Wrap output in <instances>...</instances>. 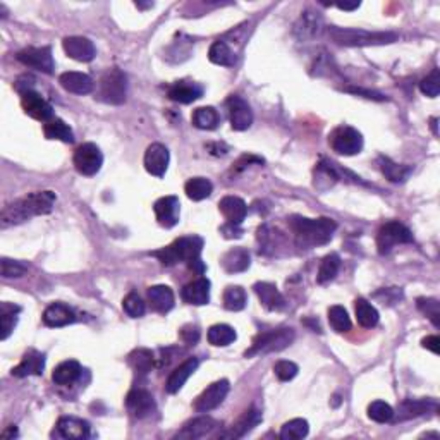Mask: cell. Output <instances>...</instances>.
<instances>
[{
  "mask_svg": "<svg viewBox=\"0 0 440 440\" xmlns=\"http://www.w3.org/2000/svg\"><path fill=\"white\" fill-rule=\"evenodd\" d=\"M55 193L52 191H36L28 197L16 199L4 207L0 214V227L9 229L12 226H19L36 215H47L54 210Z\"/></svg>",
  "mask_w": 440,
  "mask_h": 440,
  "instance_id": "obj_1",
  "label": "cell"
},
{
  "mask_svg": "<svg viewBox=\"0 0 440 440\" xmlns=\"http://www.w3.org/2000/svg\"><path fill=\"white\" fill-rule=\"evenodd\" d=\"M289 227L295 234L296 244L304 250L327 244L332 239L334 232L337 229L336 220L320 217V219H307L295 215L289 219Z\"/></svg>",
  "mask_w": 440,
  "mask_h": 440,
  "instance_id": "obj_2",
  "label": "cell"
},
{
  "mask_svg": "<svg viewBox=\"0 0 440 440\" xmlns=\"http://www.w3.org/2000/svg\"><path fill=\"white\" fill-rule=\"evenodd\" d=\"M203 250V238H199L197 234L191 236H182V238H177L172 244H169L167 248H162V250L153 251L155 258L160 260L165 267H170V265L176 263H193L199 260V255H202Z\"/></svg>",
  "mask_w": 440,
  "mask_h": 440,
  "instance_id": "obj_3",
  "label": "cell"
},
{
  "mask_svg": "<svg viewBox=\"0 0 440 440\" xmlns=\"http://www.w3.org/2000/svg\"><path fill=\"white\" fill-rule=\"evenodd\" d=\"M330 38L344 47H370V45H385L397 40L396 33L390 31H366L360 28H329Z\"/></svg>",
  "mask_w": 440,
  "mask_h": 440,
  "instance_id": "obj_4",
  "label": "cell"
},
{
  "mask_svg": "<svg viewBox=\"0 0 440 440\" xmlns=\"http://www.w3.org/2000/svg\"><path fill=\"white\" fill-rule=\"evenodd\" d=\"M292 341H295V330L289 327L260 332L253 339L251 348L244 353V356L253 358L256 354L282 351V349H286L292 344Z\"/></svg>",
  "mask_w": 440,
  "mask_h": 440,
  "instance_id": "obj_5",
  "label": "cell"
},
{
  "mask_svg": "<svg viewBox=\"0 0 440 440\" xmlns=\"http://www.w3.org/2000/svg\"><path fill=\"white\" fill-rule=\"evenodd\" d=\"M128 95V79L121 69H109L100 77L99 83V100L110 105H121L126 101Z\"/></svg>",
  "mask_w": 440,
  "mask_h": 440,
  "instance_id": "obj_6",
  "label": "cell"
},
{
  "mask_svg": "<svg viewBox=\"0 0 440 440\" xmlns=\"http://www.w3.org/2000/svg\"><path fill=\"white\" fill-rule=\"evenodd\" d=\"M329 145L336 153L353 157L363 150V136L351 126H339L329 134Z\"/></svg>",
  "mask_w": 440,
  "mask_h": 440,
  "instance_id": "obj_7",
  "label": "cell"
},
{
  "mask_svg": "<svg viewBox=\"0 0 440 440\" xmlns=\"http://www.w3.org/2000/svg\"><path fill=\"white\" fill-rule=\"evenodd\" d=\"M411 241H413V234H411V231L407 229L405 224L397 222V220L385 222L384 226L378 229L377 248L380 255H387L394 246H397V244H406Z\"/></svg>",
  "mask_w": 440,
  "mask_h": 440,
  "instance_id": "obj_8",
  "label": "cell"
},
{
  "mask_svg": "<svg viewBox=\"0 0 440 440\" xmlns=\"http://www.w3.org/2000/svg\"><path fill=\"white\" fill-rule=\"evenodd\" d=\"M72 162H75L76 170L79 174L88 177L95 176L104 165V153L95 143H83L76 148Z\"/></svg>",
  "mask_w": 440,
  "mask_h": 440,
  "instance_id": "obj_9",
  "label": "cell"
},
{
  "mask_svg": "<svg viewBox=\"0 0 440 440\" xmlns=\"http://www.w3.org/2000/svg\"><path fill=\"white\" fill-rule=\"evenodd\" d=\"M18 60L24 66L42 71L45 75H52L55 69L54 57L50 47H30L24 48L18 54Z\"/></svg>",
  "mask_w": 440,
  "mask_h": 440,
  "instance_id": "obj_10",
  "label": "cell"
},
{
  "mask_svg": "<svg viewBox=\"0 0 440 440\" xmlns=\"http://www.w3.org/2000/svg\"><path fill=\"white\" fill-rule=\"evenodd\" d=\"M229 389H231L229 380H226V378L214 382V384H210L197 397V401H194V409H197L198 413H210L211 409H215V407L222 405L224 399H226L227 394H229Z\"/></svg>",
  "mask_w": 440,
  "mask_h": 440,
  "instance_id": "obj_11",
  "label": "cell"
},
{
  "mask_svg": "<svg viewBox=\"0 0 440 440\" xmlns=\"http://www.w3.org/2000/svg\"><path fill=\"white\" fill-rule=\"evenodd\" d=\"M21 107L24 114L35 121L48 122L54 119V109H52V105L48 104L40 93H36L35 89H28V92L21 93Z\"/></svg>",
  "mask_w": 440,
  "mask_h": 440,
  "instance_id": "obj_12",
  "label": "cell"
},
{
  "mask_svg": "<svg viewBox=\"0 0 440 440\" xmlns=\"http://www.w3.org/2000/svg\"><path fill=\"white\" fill-rule=\"evenodd\" d=\"M227 110H229L231 128L234 131H246L253 124V110L250 104L238 95H231L226 101Z\"/></svg>",
  "mask_w": 440,
  "mask_h": 440,
  "instance_id": "obj_13",
  "label": "cell"
},
{
  "mask_svg": "<svg viewBox=\"0 0 440 440\" xmlns=\"http://www.w3.org/2000/svg\"><path fill=\"white\" fill-rule=\"evenodd\" d=\"M54 439H69V440H81L89 437V423L83 418L76 417H62L57 422L54 431Z\"/></svg>",
  "mask_w": 440,
  "mask_h": 440,
  "instance_id": "obj_14",
  "label": "cell"
},
{
  "mask_svg": "<svg viewBox=\"0 0 440 440\" xmlns=\"http://www.w3.org/2000/svg\"><path fill=\"white\" fill-rule=\"evenodd\" d=\"M126 407H128L129 414L133 418L141 419L150 417L157 409V405H155V399L148 390L138 387V389H133L128 394V397H126Z\"/></svg>",
  "mask_w": 440,
  "mask_h": 440,
  "instance_id": "obj_15",
  "label": "cell"
},
{
  "mask_svg": "<svg viewBox=\"0 0 440 440\" xmlns=\"http://www.w3.org/2000/svg\"><path fill=\"white\" fill-rule=\"evenodd\" d=\"M169 162H170V153L165 145L152 143L148 148H146L143 164H145L146 172L152 174V176L155 177L165 176Z\"/></svg>",
  "mask_w": 440,
  "mask_h": 440,
  "instance_id": "obj_16",
  "label": "cell"
},
{
  "mask_svg": "<svg viewBox=\"0 0 440 440\" xmlns=\"http://www.w3.org/2000/svg\"><path fill=\"white\" fill-rule=\"evenodd\" d=\"M153 211L157 222L165 229H170L176 226L179 217H181V203H179L177 197H162L155 202Z\"/></svg>",
  "mask_w": 440,
  "mask_h": 440,
  "instance_id": "obj_17",
  "label": "cell"
},
{
  "mask_svg": "<svg viewBox=\"0 0 440 440\" xmlns=\"http://www.w3.org/2000/svg\"><path fill=\"white\" fill-rule=\"evenodd\" d=\"M435 411H439L437 399H405L399 405L397 422H406V419L423 417V414L435 413Z\"/></svg>",
  "mask_w": 440,
  "mask_h": 440,
  "instance_id": "obj_18",
  "label": "cell"
},
{
  "mask_svg": "<svg viewBox=\"0 0 440 440\" xmlns=\"http://www.w3.org/2000/svg\"><path fill=\"white\" fill-rule=\"evenodd\" d=\"M62 48L67 57L77 60V62H89L97 55L95 45L84 36H67V38H64Z\"/></svg>",
  "mask_w": 440,
  "mask_h": 440,
  "instance_id": "obj_19",
  "label": "cell"
},
{
  "mask_svg": "<svg viewBox=\"0 0 440 440\" xmlns=\"http://www.w3.org/2000/svg\"><path fill=\"white\" fill-rule=\"evenodd\" d=\"M182 299L187 304H193V307H203V304H209L210 301V280L207 277H198L193 282L186 284L181 291Z\"/></svg>",
  "mask_w": 440,
  "mask_h": 440,
  "instance_id": "obj_20",
  "label": "cell"
},
{
  "mask_svg": "<svg viewBox=\"0 0 440 440\" xmlns=\"http://www.w3.org/2000/svg\"><path fill=\"white\" fill-rule=\"evenodd\" d=\"M217 427H220V423L217 419L210 418V417H198L191 422H187L185 427H182L181 431L176 435V439H203L207 435H210Z\"/></svg>",
  "mask_w": 440,
  "mask_h": 440,
  "instance_id": "obj_21",
  "label": "cell"
},
{
  "mask_svg": "<svg viewBox=\"0 0 440 440\" xmlns=\"http://www.w3.org/2000/svg\"><path fill=\"white\" fill-rule=\"evenodd\" d=\"M167 97L177 104H193L203 97V87L194 81H176L167 92Z\"/></svg>",
  "mask_w": 440,
  "mask_h": 440,
  "instance_id": "obj_22",
  "label": "cell"
},
{
  "mask_svg": "<svg viewBox=\"0 0 440 440\" xmlns=\"http://www.w3.org/2000/svg\"><path fill=\"white\" fill-rule=\"evenodd\" d=\"M198 366H199V361H198V358H194V356L193 358H187L185 363L179 365L177 368L169 375V378H167V384H165L167 392H169V394L179 392V390H181L182 387H185V384L187 382V378H189L191 375L197 372Z\"/></svg>",
  "mask_w": 440,
  "mask_h": 440,
  "instance_id": "obj_23",
  "label": "cell"
},
{
  "mask_svg": "<svg viewBox=\"0 0 440 440\" xmlns=\"http://www.w3.org/2000/svg\"><path fill=\"white\" fill-rule=\"evenodd\" d=\"M262 419H263L262 413H260L258 409H255V407H251V409L244 411L241 417L238 418V422H236L234 425H232L231 429L222 435V437L224 439H241L246 434H250L255 427H258L260 423H262Z\"/></svg>",
  "mask_w": 440,
  "mask_h": 440,
  "instance_id": "obj_24",
  "label": "cell"
},
{
  "mask_svg": "<svg viewBox=\"0 0 440 440\" xmlns=\"http://www.w3.org/2000/svg\"><path fill=\"white\" fill-rule=\"evenodd\" d=\"M75 320L76 315L75 312H72V308H69L67 304L64 303H52L50 307H47V309L43 312V324L52 329L66 327V325L75 324Z\"/></svg>",
  "mask_w": 440,
  "mask_h": 440,
  "instance_id": "obj_25",
  "label": "cell"
},
{
  "mask_svg": "<svg viewBox=\"0 0 440 440\" xmlns=\"http://www.w3.org/2000/svg\"><path fill=\"white\" fill-rule=\"evenodd\" d=\"M59 83L66 92L75 93V95H88V93L93 92V79L84 72H76V71H69L60 75Z\"/></svg>",
  "mask_w": 440,
  "mask_h": 440,
  "instance_id": "obj_26",
  "label": "cell"
},
{
  "mask_svg": "<svg viewBox=\"0 0 440 440\" xmlns=\"http://www.w3.org/2000/svg\"><path fill=\"white\" fill-rule=\"evenodd\" d=\"M45 370V354L36 351V349H30L23 356L21 363L16 368H12V377L24 378L30 375H42Z\"/></svg>",
  "mask_w": 440,
  "mask_h": 440,
  "instance_id": "obj_27",
  "label": "cell"
},
{
  "mask_svg": "<svg viewBox=\"0 0 440 440\" xmlns=\"http://www.w3.org/2000/svg\"><path fill=\"white\" fill-rule=\"evenodd\" d=\"M220 265L227 274H239L250 268L251 255L246 248H232L220 258Z\"/></svg>",
  "mask_w": 440,
  "mask_h": 440,
  "instance_id": "obj_28",
  "label": "cell"
},
{
  "mask_svg": "<svg viewBox=\"0 0 440 440\" xmlns=\"http://www.w3.org/2000/svg\"><path fill=\"white\" fill-rule=\"evenodd\" d=\"M219 210L222 211L227 224H232V226H241L244 217H246L248 214L246 203L238 197H226L220 199Z\"/></svg>",
  "mask_w": 440,
  "mask_h": 440,
  "instance_id": "obj_29",
  "label": "cell"
},
{
  "mask_svg": "<svg viewBox=\"0 0 440 440\" xmlns=\"http://www.w3.org/2000/svg\"><path fill=\"white\" fill-rule=\"evenodd\" d=\"M253 289L256 296H258L260 303H262L267 309H270V312H280V309L286 307V301H284L282 295H280V291L274 286V284L256 282Z\"/></svg>",
  "mask_w": 440,
  "mask_h": 440,
  "instance_id": "obj_30",
  "label": "cell"
},
{
  "mask_svg": "<svg viewBox=\"0 0 440 440\" xmlns=\"http://www.w3.org/2000/svg\"><path fill=\"white\" fill-rule=\"evenodd\" d=\"M148 296L150 304L155 312L158 313H167L174 308V303H176V297H174L172 289L169 286H164V284H158V286H152L146 292Z\"/></svg>",
  "mask_w": 440,
  "mask_h": 440,
  "instance_id": "obj_31",
  "label": "cell"
},
{
  "mask_svg": "<svg viewBox=\"0 0 440 440\" xmlns=\"http://www.w3.org/2000/svg\"><path fill=\"white\" fill-rule=\"evenodd\" d=\"M321 31V18L312 11H304L301 18L297 19L295 26V33L299 40H312L319 36Z\"/></svg>",
  "mask_w": 440,
  "mask_h": 440,
  "instance_id": "obj_32",
  "label": "cell"
},
{
  "mask_svg": "<svg viewBox=\"0 0 440 440\" xmlns=\"http://www.w3.org/2000/svg\"><path fill=\"white\" fill-rule=\"evenodd\" d=\"M81 372H83V368L76 360L62 361L59 366H55L54 373H52V380L57 385H71L81 377Z\"/></svg>",
  "mask_w": 440,
  "mask_h": 440,
  "instance_id": "obj_33",
  "label": "cell"
},
{
  "mask_svg": "<svg viewBox=\"0 0 440 440\" xmlns=\"http://www.w3.org/2000/svg\"><path fill=\"white\" fill-rule=\"evenodd\" d=\"M354 312H356L358 324L365 329H373L378 324V319H380L377 308L370 301H366L365 297H358L354 301Z\"/></svg>",
  "mask_w": 440,
  "mask_h": 440,
  "instance_id": "obj_34",
  "label": "cell"
},
{
  "mask_svg": "<svg viewBox=\"0 0 440 440\" xmlns=\"http://www.w3.org/2000/svg\"><path fill=\"white\" fill-rule=\"evenodd\" d=\"M43 134L47 140H57L62 141V143H72L75 141V133L62 119H52L45 122L43 126Z\"/></svg>",
  "mask_w": 440,
  "mask_h": 440,
  "instance_id": "obj_35",
  "label": "cell"
},
{
  "mask_svg": "<svg viewBox=\"0 0 440 440\" xmlns=\"http://www.w3.org/2000/svg\"><path fill=\"white\" fill-rule=\"evenodd\" d=\"M128 361L138 377H146V375L152 372L155 358L150 349L140 348V349H134V351L129 354Z\"/></svg>",
  "mask_w": 440,
  "mask_h": 440,
  "instance_id": "obj_36",
  "label": "cell"
},
{
  "mask_svg": "<svg viewBox=\"0 0 440 440\" xmlns=\"http://www.w3.org/2000/svg\"><path fill=\"white\" fill-rule=\"evenodd\" d=\"M378 165H380L382 174H384L390 182H405L406 179L411 176V172H413V167L396 164V162H392L387 157L378 158Z\"/></svg>",
  "mask_w": 440,
  "mask_h": 440,
  "instance_id": "obj_37",
  "label": "cell"
},
{
  "mask_svg": "<svg viewBox=\"0 0 440 440\" xmlns=\"http://www.w3.org/2000/svg\"><path fill=\"white\" fill-rule=\"evenodd\" d=\"M207 339L211 346H217V348H224V346H229L238 339V334L236 330L227 324H217L211 325L209 329V334H207Z\"/></svg>",
  "mask_w": 440,
  "mask_h": 440,
  "instance_id": "obj_38",
  "label": "cell"
},
{
  "mask_svg": "<svg viewBox=\"0 0 440 440\" xmlns=\"http://www.w3.org/2000/svg\"><path fill=\"white\" fill-rule=\"evenodd\" d=\"M21 312V308L16 307L11 303H2L0 304V339L6 341L11 336L12 330H14L16 324H18V313Z\"/></svg>",
  "mask_w": 440,
  "mask_h": 440,
  "instance_id": "obj_39",
  "label": "cell"
},
{
  "mask_svg": "<svg viewBox=\"0 0 440 440\" xmlns=\"http://www.w3.org/2000/svg\"><path fill=\"white\" fill-rule=\"evenodd\" d=\"M193 121L194 128L203 129V131H211L220 124V116L214 107H198L193 112Z\"/></svg>",
  "mask_w": 440,
  "mask_h": 440,
  "instance_id": "obj_40",
  "label": "cell"
},
{
  "mask_svg": "<svg viewBox=\"0 0 440 440\" xmlns=\"http://www.w3.org/2000/svg\"><path fill=\"white\" fill-rule=\"evenodd\" d=\"M209 59L210 62L217 64V66H226L231 67L236 64V54L231 50V47L222 40H217L215 43H211L209 50Z\"/></svg>",
  "mask_w": 440,
  "mask_h": 440,
  "instance_id": "obj_41",
  "label": "cell"
},
{
  "mask_svg": "<svg viewBox=\"0 0 440 440\" xmlns=\"http://www.w3.org/2000/svg\"><path fill=\"white\" fill-rule=\"evenodd\" d=\"M185 191L189 199L202 202V199L210 197L211 191H214V185L207 177H191L185 185Z\"/></svg>",
  "mask_w": 440,
  "mask_h": 440,
  "instance_id": "obj_42",
  "label": "cell"
},
{
  "mask_svg": "<svg viewBox=\"0 0 440 440\" xmlns=\"http://www.w3.org/2000/svg\"><path fill=\"white\" fill-rule=\"evenodd\" d=\"M341 268V256L337 253H330L321 260L319 275H317V282L319 284H327L330 280L336 279V275L339 274Z\"/></svg>",
  "mask_w": 440,
  "mask_h": 440,
  "instance_id": "obj_43",
  "label": "cell"
},
{
  "mask_svg": "<svg viewBox=\"0 0 440 440\" xmlns=\"http://www.w3.org/2000/svg\"><path fill=\"white\" fill-rule=\"evenodd\" d=\"M248 296L241 286H229L224 291V308L229 312H241L246 308Z\"/></svg>",
  "mask_w": 440,
  "mask_h": 440,
  "instance_id": "obj_44",
  "label": "cell"
},
{
  "mask_svg": "<svg viewBox=\"0 0 440 440\" xmlns=\"http://www.w3.org/2000/svg\"><path fill=\"white\" fill-rule=\"evenodd\" d=\"M309 431V425L307 419L303 418H295L291 422L284 423L282 429H280L279 437L282 440H299L304 439Z\"/></svg>",
  "mask_w": 440,
  "mask_h": 440,
  "instance_id": "obj_45",
  "label": "cell"
},
{
  "mask_svg": "<svg viewBox=\"0 0 440 440\" xmlns=\"http://www.w3.org/2000/svg\"><path fill=\"white\" fill-rule=\"evenodd\" d=\"M329 324L337 334L349 332L353 327L348 312H346V308L341 307V304H336V307L329 308Z\"/></svg>",
  "mask_w": 440,
  "mask_h": 440,
  "instance_id": "obj_46",
  "label": "cell"
},
{
  "mask_svg": "<svg viewBox=\"0 0 440 440\" xmlns=\"http://www.w3.org/2000/svg\"><path fill=\"white\" fill-rule=\"evenodd\" d=\"M396 413H394L392 406L387 405L384 401H373L368 406V418L373 419L377 423H389L392 422Z\"/></svg>",
  "mask_w": 440,
  "mask_h": 440,
  "instance_id": "obj_47",
  "label": "cell"
},
{
  "mask_svg": "<svg viewBox=\"0 0 440 440\" xmlns=\"http://www.w3.org/2000/svg\"><path fill=\"white\" fill-rule=\"evenodd\" d=\"M122 308H124V312L128 313L131 319H141L146 312L145 301L141 299V296L138 295V292H129V295L124 297V301H122Z\"/></svg>",
  "mask_w": 440,
  "mask_h": 440,
  "instance_id": "obj_48",
  "label": "cell"
},
{
  "mask_svg": "<svg viewBox=\"0 0 440 440\" xmlns=\"http://www.w3.org/2000/svg\"><path fill=\"white\" fill-rule=\"evenodd\" d=\"M417 307L423 315H427L431 320L435 327H440V303L434 297H418Z\"/></svg>",
  "mask_w": 440,
  "mask_h": 440,
  "instance_id": "obj_49",
  "label": "cell"
},
{
  "mask_svg": "<svg viewBox=\"0 0 440 440\" xmlns=\"http://www.w3.org/2000/svg\"><path fill=\"white\" fill-rule=\"evenodd\" d=\"M28 272V265L23 262H18V260H9V258H2L0 262V274H2L4 279H19Z\"/></svg>",
  "mask_w": 440,
  "mask_h": 440,
  "instance_id": "obj_50",
  "label": "cell"
},
{
  "mask_svg": "<svg viewBox=\"0 0 440 440\" xmlns=\"http://www.w3.org/2000/svg\"><path fill=\"white\" fill-rule=\"evenodd\" d=\"M419 89H422L423 95L430 97V99H437L439 92H440V71L439 69H434L425 79H422L419 83Z\"/></svg>",
  "mask_w": 440,
  "mask_h": 440,
  "instance_id": "obj_51",
  "label": "cell"
},
{
  "mask_svg": "<svg viewBox=\"0 0 440 440\" xmlns=\"http://www.w3.org/2000/svg\"><path fill=\"white\" fill-rule=\"evenodd\" d=\"M297 372H299L297 365L292 363V361H287V360L277 361L275 366H274V373L277 375V378H279L280 382L292 380V378H295L297 375Z\"/></svg>",
  "mask_w": 440,
  "mask_h": 440,
  "instance_id": "obj_52",
  "label": "cell"
},
{
  "mask_svg": "<svg viewBox=\"0 0 440 440\" xmlns=\"http://www.w3.org/2000/svg\"><path fill=\"white\" fill-rule=\"evenodd\" d=\"M181 339L185 341L187 346L197 344L198 339H199V330H198V327H194V325H186V327H182V330H181Z\"/></svg>",
  "mask_w": 440,
  "mask_h": 440,
  "instance_id": "obj_53",
  "label": "cell"
},
{
  "mask_svg": "<svg viewBox=\"0 0 440 440\" xmlns=\"http://www.w3.org/2000/svg\"><path fill=\"white\" fill-rule=\"evenodd\" d=\"M220 232H222L226 238H241L243 236V229L239 226H232V224H226V226H222V229H220Z\"/></svg>",
  "mask_w": 440,
  "mask_h": 440,
  "instance_id": "obj_54",
  "label": "cell"
},
{
  "mask_svg": "<svg viewBox=\"0 0 440 440\" xmlns=\"http://www.w3.org/2000/svg\"><path fill=\"white\" fill-rule=\"evenodd\" d=\"M439 344H440L439 336H429V337H425V339L422 341L423 348L430 349V351L435 353V354H439Z\"/></svg>",
  "mask_w": 440,
  "mask_h": 440,
  "instance_id": "obj_55",
  "label": "cell"
},
{
  "mask_svg": "<svg viewBox=\"0 0 440 440\" xmlns=\"http://www.w3.org/2000/svg\"><path fill=\"white\" fill-rule=\"evenodd\" d=\"M348 92L354 93V95H365V99L384 100V97L378 95V93H375V92H366V89H361V88H348Z\"/></svg>",
  "mask_w": 440,
  "mask_h": 440,
  "instance_id": "obj_56",
  "label": "cell"
},
{
  "mask_svg": "<svg viewBox=\"0 0 440 440\" xmlns=\"http://www.w3.org/2000/svg\"><path fill=\"white\" fill-rule=\"evenodd\" d=\"M360 6H361L360 2H354V4H337L336 7L341 11H354V9H358Z\"/></svg>",
  "mask_w": 440,
  "mask_h": 440,
  "instance_id": "obj_57",
  "label": "cell"
},
{
  "mask_svg": "<svg viewBox=\"0 0 440 440\" xmlns=\"http://www.w3.org/2000/svg\"><path fill=\"white\" fill-rule=\"evenodd\" d=\"M2 437L4 439H11V437H18V429H16V427H11L9 430H6L2 434Z\"/></svg>",
  "mask_w": 440,
  "mask_h": 440,
  "instance_id": "obj_58",
  "label": "cell"
},
{
  "mask_svg": "<svg viewBox=\"0 0 440 440\" xmlns=\"http://www.w3.org/2000/svg\"><path fill=\"white\" fill-rule=\"evenodd\" d=\"M431 128H434V133L437 134V119H431Z\"/></svg>",
  "mask_w": 440,
  "mask_h": 440,
  "instance_id": "obj_59",
  "label": "cell"
}]
</instances>
